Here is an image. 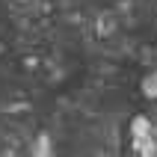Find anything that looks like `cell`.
Returning <instances> with one entry per match:
<instances>
[{
    "label": "cell",
    "mask_w": 157,
    "mask_h": 157,
    "mask_svg": "<svg viewBox=\"0 0 157 157\" xmlns=\"http://www.w3.org/2000/svg\"><path fill=\"white\" fill-rule=\"evenodd\" d=\"M140 95L145 98V101H157V65H151V68L142 71V77H140Z\"/></svg>",
    "instance_id": "6da1fadb"
}]
</instances>
